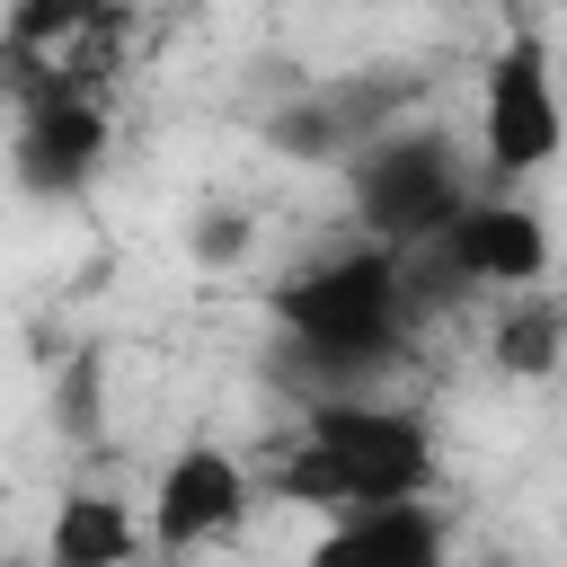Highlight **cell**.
<instances>
[{"label": "cell", "instance_id": "obj_14", "mask_svg": "<svg viewBox=\"0 0 567 567\" xmlns=\"http://www.w3.org/2000/svg\"><path fill=\"white\" fill-rule=\"evenodd\" d=\"M53 425H62L71 443H89V434L106 425V354H97V346H80V354L62 363V381H53Z\"/></svg>", "mask_w": 567, "mask_h": 567}, {"label": "cell", "instance_id": "obj_3", "mask_svg": "<svg viewBox=\"0 0 567 567\" xmlns=\"http://www.w3.org/2000/svg\"><path fill=\"white\" fill-rule=\"evenodd\" d=\"M346 186H354V221L363 239L381 248H425L478 186H470V159L452 151L443 124H416L399 115L390 133H372L354 159H346Z\"/></svg>", "mask_w": 567, "mask_h": 567}, {"label": "cell", "instance_id": "obj_15", "mask_svg": "<svg viewBox=\"0 0 567 567\" xmlns=\"http://www.w3.org/2000/svg\"><path fill=\"white\" fill-rule=\"evenodd\" d=\"M0 567H27V558H9V549H0Z\"/></svg>", "mask_w": 567, "mask_h": 567}, {"label": "cell", "instance_id": "obj_6", "mask_svg": "<svg viewBox=\"0 0 567 567\" xmlns=\"http://www.w3.org/2000/svg\"><path fill=\"white\" fill-rule=\"evenodd\" d=\"M106 168V97L89 89H62L44 80L35 97H18V124H9V177L44 204H71L89 195V177Z\"/></svg>", "mask_w": 567, "mask_h": 567}, {"label": "cell", "instance_id": "obj_1", "mask_svg": "<svg viewBox=\"0 0 567 567\" xmlns=\"http://www.w3.org/2000/svg\"><path fill=\"white\" fill-rule=\"evenodd\" d=\"M408 275H399V248L363 239V248H337L301 275L275 284V372H292L301 399H337V390H372V372L399 363L408 346Z\"/></svg>", "mask_w": 567, "mask_h": 567}, {"label": "cell", "instance_id": "obj_4", "mask_svg": "<svg viewBox=\"0 0 567 567\" xmlns=\"http://www.w3.org/2000/svg\"><path fill=\"white\" fill-rule=\"evenodd\" d=\"M558 151H567V106H558V71H549V35L514 27L478 80V168L496 186H514V177H540Z\"/></svg>", "mask_w": 567, "mask_h": 567}, {"label": "cell", "instance_id": "obj_10", "mask_svg": "<svg viewBox=\"0 0 567 567\" xmlns=\"http://www.w3.org/2000/svg\"><path fill=\"white\" fill-rule=\"evenodd\" d=\"M133 549H142V523L106 487H71L44 523V567H133Z\"/></svg>", "mask_w": 567, "mask_h": 567}, {"label": "cell", "instance_id": "obj_12", "mask_svg": "<svg viewBox=\"0 0 567 567\" xmlns=\"http://www.w3.org/2000/svg\"><path fill=\"white\" fill-rule=\"evenodd\" d=\"M115 0H9V18H0V53H62L80 27H97Z\"/></svg>", "mask_w": 567, "mask_h": 567}, {"label": "cell", "instance_id": "obj_11", "mask_svg": "<svg viewBox=\"0 0 567 567\" xmlns=\"http://www.w3.org/2000/svg\"><path fill=\"white\" fill-rule=\"evenodd\" d=\"M487 363L505 381H549L567 363V301L549 284H523L496 301V328H487Z\"/></svg>", "mask_w": 567, "mask_h": 567}, {"label": "cell", "instance_id": "obj_9", "mask_svg": "<svg viewBox=\"0 0 567 567\" xmlns=\"http://www.w3.org/2000/svg\"><path fill=\"white\" fill-rule=\"evenodd\" d=\"M310 567H452V523L434 496L346 505V514H328Z\"/></svg>", "mask_w": 567, "mask_h": 567}, {"label": "cell", "instance_id": "obj_7", "mask_svg": "<svg viewBox=\"0 0 567 567\" xmlns=\"http://www.w3.org/2000/svg\"><path fill=\"white\" fill-rule=\"evenodd\" d=\"M248 505H257V478L239 470V452L186 443V452H168L159 478H151V549H159V558L213 549V540H230V532L248 523Z\"/></svg>", "mask_w": 567, "mask_h": 567}, {"label": "cell", "instance_id": "obj_2", "mask_svg": "<svg viewBox=\"0 0 567 567\" xmlns=\"http://www.w3.org/2000/svg\"><path fill=\"white\" fill-rule=\"evenodd\" d=\"M434 487V425L399 399L337 390L301 408V443L275 461V496L346 514V505H390Z\"/></svg>", "mask_w": 567, "mask_h": 567}, {"label": "cell", "instance_id": "obj_5", "mask_svg": "<svg viewBox=\"0 0 567 567\" xmlns=\"http://www.w3.org/2000/svg\"><path fill=\"white\" fill-rule=\"evenodd\" d=\"M425 97L416 71H354V80H319L301 97H284L266 115V142L284 159H354L372 133H390L408 106Z\"/></svg>", "mask_w": 567, "mask_h": 567}, {"label": "cell", "instance_id": "obj_8", "mask_svg": "<svg viewBox=\"0 0 567 567\" xmlns=\"http://www.w3.org/2000/svg\"><path fill=\"white\" fill-rule=\"evenodd\" d=\"M425 248L443 257V275H452L461 292H523V284L549 275V230H540V213L514 204V195H470Z\"/></svg>", "mask_w": 567, "mask_h": 567}, {"label": "cell", "instance_id": "obj_13", "mask_svg": "<svg viewBox=\"0 0 567 567\" xmlns=\"http://www.w3.org/2000/svg\"><path fill=\"white\" fill-rule=\"evenodd\" d=\"M248 248H257V213L248 204H195L186 213V257L204 266V275H230V266H248Z\"/></svg>", "mask_w": 567, "mask_h": 567}]
</instances>
